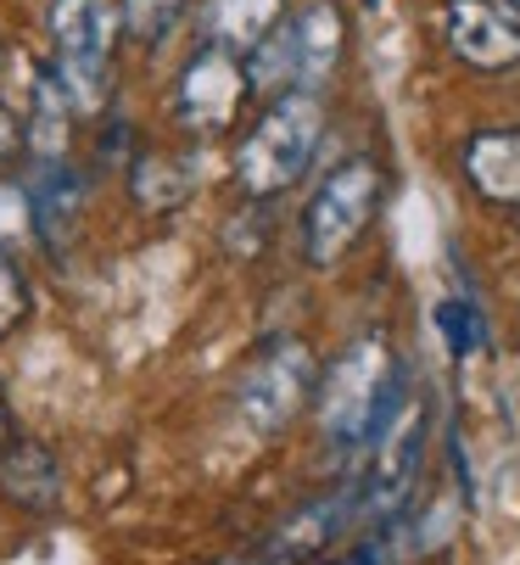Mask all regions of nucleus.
I'll return each instance as SVG.
<instances>
[{"mask_svg":"<svg viewBox=\"0 0 520 565\" xmlns=\"http://www.w3.org/2000/svg\"><path fill=\"white\" fill-rule=\"evenodd\" d=\"M353 521H359V488H347V493H325V499L303 504L291 521H280V532H275L269 554H275V559H308V554L330 548V543H336V532H341V526H353Z\"/></svg>","mask_w":520,"mask_h":565,"instance_id":"9b49d317","label":"nucleus"},{"mask_svg":"<svg viewBox=\"0 0 520 565\" xmlns=\"http://www.w3.org/2000/svg\"><path fill=\"white\" fill-rule=\"evenodd\" d=\"M180 7H185V0H124V29L151 45V40H162V34L173 29Z\"/></svg>","mask_w":520,"mask_h":565,"instance_id":"f3484780","label":"nucleus"},{"mask_svg":"<svg viewBox=\"0 0 520 565\" xmlns=\"http://www.w3.org/2000/svg\"><path fill=\"white\" fill-rule=\"evenodd\" d=\"M308 397H314V353L297 337H286V342L257 353L252 370L241 375V392H235L241 420L252 431H264V437L280 431V426H291Z\"/></svg>","mask_w":520,"mask_h":565,"instance_id":"423d86ee","label":"nucleus"},{"mask_svg":"<svg viewBox=\"0 0 520 565\" xmlns=\"http://www.w3.org/2000/svg\"><path fill=\"white\" fill-rule=\"evenodd\" d=\"M12 151H18V118H12L7 107H0V163H7Z\"/></svg>","mask_w":520,"mask_h":565,"instance_id":"412c9836","label":"nucleus"},{"mask_svg":"<svg viewBox=\"0 0 520 565\" xmlns=\"http://www.w3.org/2000/svg\"><path fill=\"white\" fill-rule=\"evenodd\" d=\"M0 493H7L18 510H56L62 504V465L51 459L45 443H12L0 454Z\"/></svg>","mask_w":520,"mask_h":565,"instance_id":"ddd939ff","label":"nucleus"},{"mask_svg":"<svg viewBox=\"0 0 520 565\" xmlns=\"http://www.w3.org/2000/svg\"><path fill=\"white\" fill-rule=\"evenodd\" d=\"M286 40H291V67H297V90L319 96L330 85V73L341 62V12H336V0H308V7L286 23Z\"/></svg>","mask_w":520,"mask_h":565,"instance_id":"1a4fd4ad","label":"nucleus"},{"mask_svg":"<svg viewBox=\"0 0 520 565\" xmlns=\"http://www.w3.org/2000/svg\"><path fill=\"white\" fill-rule=\"evenodd\" d=\"M465 180L498 207H520V129H481L465 146Z\"/></svg>","mask_w":520,"mask_h":565,"instance_id":"f8f14e48","label":"nucleus"},{"mask_svg":"<svg viewBox=\"0 0 520 565\" xmlns=\"http://www.w3.org/2000/svg\"><path fill=\"white\" fill-rule=\"evenodd\" d=\"M375 202H381L375 157H347V163H336L319 180V191L308 196V213H303V253H308V264L330 269V264H341V253H353V241L375 218Z\"/></svg>","mask_w":520,"mask_h":565,"instance_id":"7ed1b4c3","label":"nucleus"},{"mask_svg":"<svg viewBox=\"0 0 520 565\" xmlns=\"http://www.w3.org/2000/svg\"><path fill=\"white\" fill-rule=\"evenodd\" d=\"M7 443H12V415H7V397H0V454H7Z\"/></svg>","mask_w":520,"mask_h":565,"instance_id":"5701e85b","label":"nucleus"},{"mask_svg":"<svg viewBox=\"0 0 520 565\" xmlns=\"http://www.w3.org/2000/svg\"><path fill=\"white\" fill-rule=\"evenodd\" d=\"M23 313H29V286H23L18 264L7 258V247H0V337H7Z\"/></svg>","mask_w":520,"mask_h":565,"instance_id":"6ab92c4d","label":"nucleus"},{"mask_svg":"<svg viewBox=\"0 0 520 565\" xmlns=\"http://www.w3.org/2000/svg\"><path fill=\"white\" fill-rule=\"evenodd\" d=\"M241 96H246V67H241V56L224 51V45H202V51L191 56V67L180 73V96H173V107H180V124L213 135V129H224V124L235 118Z\"/></svg>","mask_w":520,"mask_h":565,"instance_id":"0eeeda50","label":"nucleus"},{"mask_svg":"<svg viewBox=\"0 0 520 565\" xmlns=\"http://www.w3.org/2000/svg\"><path fill=\"white\" fill-rule=\"evenodd\" d=\"M29 207H34V235L45 241V253L62 258L78 235L84 218V180L67 163H40L29 180Z\"/></svg>","mask_w":520,"mask_h":565,"instance_id":"9d476101","label":"nucleus"},{"mask_svg":"<svg viewBox=\"0 0 520 565\" xmlns=\"http://www.w3.org/2000/svg\"><path fill=\"white\" fill-rule=\"evenodd\" d=\"M425 431H431L425 397H403L375 437V465H370V481L359 488V521L364 526H381L403 510L414 476H420V459H425Z\"/></svg>","mask_w":520,"mask_h":565,"instance_id":"39448f33","label":"nucleus"},{"mask_svg":"<svg viewBox=\"0 0 520 565\" xmlns=\"http://www.w3.org/2000/svg\"><path fill=\"white\" fill-rule=\"evenodd\" d=\"M129 191H135V202L151 207V213L180 207V202L197 191V157H162V151L140 157L135 174H129Z\"/></svg>","mask_w":520,"mask_h":565,"instance_id":"dca6fc26","label":"nucleus"},{"mask_svg":"<svg viewBox=\"0 0 520 565\" xmlns=\"http://www.w3.org/2000/svg\"><path fill=\"white\" fill-rule=\"evenodd\" d=\"M370 7H375V0H370Z\"/></svg>","mask_w":520,"mask_h":565,"instance_id":"393cba45","label":"nucleus"},{"mask_svg":"<svg viewBox=\"0 0 520 565\" xmlns=\"http://www.w3.org/2000/svg\"><path fill=\"white\" fill-rule=\"evenodd\" d=\"M18 235H34V207H29V185H0V247Z\"/></svg>","mask_w":520,"mask_h":565,"instance_id":"aec40b11","label":"nucleus"},{"mask_svg":"<svg viewBox=\"0 0 520 565\" xmlns=\"http://www.w3.org/2000/svg\"><path fill=\"white\" fill-rule=\"evenodd\" d=\"M443 40L476 73H509L520 62V23L498 7V0H448L443 7Z\"/></svg>","mask_w":520,"mask_h":565,"instance_id":"6e6552de","label":"nucleus"},{"mask_svg":"<svg viewBox=\"0 0 520 565\" xmlns=\"http://www.w3.org/2000/svg\"><path fill=\"white\" fill-rule=\"evenodd\" d=\"M280 23V0H213L208 7V29H213V45L246 56L257 51Z\"/></svg>","mask_w":520,"mask_h":565,"instance_id":"2eb2a0df","label":"nucleus"},{"mask_svg":"<svg viewBox=\"0 0 520 565\" xmlns=\"http://www.w3.org/2000/svg\"><path fill=\"white\" fill-rule=\"evenodd\" d=\"M113 0H56L51 7V40H56V78L67 85L73 107H102L107 96V62L118 40Z\"/></svg>","mask_w":520,"mask_h":565,"instance_id":"20e7f679","label":"nucleus"},{"mask_svg":"<svg viewBox=\"0 0 520 565\" xmlns=\"http://www.w3.org/2000/svg\"><path fill=\"white\" fill-rule=\"evenodd\" d=\"M437 326H443L454 359H470V353L481 348V313H476L470 302H443V308H437Z\"/></svg>","mask_w":520,"mask_h":565,"instance_id":"a211bd4d","label":"nucleus"},{"mask_svg":"<svg viewBox=\"0 0 520 565\" xmlns=\"http://www.w3.org/2000/svg\"><path fill=\"white\" fill-rule=\"evenodd\" d=\"M392 381H397V359H392L386 337H359L336 359L325 397H319V420H325L330 448L347 454V448L381 437V426L392 420Z\"/></svg>","mask_w":520,"mask_h":565,"instance_id":"f03ea898","label":"nucleus"},{"mask_svg":"<svg viewBox=\"0 0 520 565\" xmlns=\"http://www.w3.org/2000/svg\"><path fill=\"white\" fill-rule=\"evenodd\" d=\"M330 565H381V548H375V543H359V548H347V554L330 559Z\"/></svg>","mask_w":520,"mask_h":565,"instance_id":"4be33fe9","label":"nucleus"},{"mask_svg":"<svg viewBox=\"0 0 520 565\" xmlns=\"http://www.w3.org/2000/svg\"><path fill=\"white\" fill-rule=\"evenodd\" d=\"M67 124H73V96L56 78V67H40L34 73V113H29V146H34L40 163H62Z\"/></svg>","mask_w":520,"mask_h":565,"instance_id":"4468645a","label":"nucleus"},{"mask_svg":"<svg viewBox=\"0 0 520 565\" xmlns=\"http://www.w3.org/2000/svg\"><path fill=\"white\" fill-rule=\"evenodd\" d=\"M503 12H509V18L520 23V0H503Z\"/></svg>","mask_w":520,"mask_h":565,"instance_id":"b1692460","label":"nucleus"},{"mask_svg":"<svg viewBox=\"0 0 520 565\" xmlns=\"http://www.w3.org/2000/svg\"><path fill=\"white\" fill-rule=\"evenodd\" d=\"M325 135V102L308 90H291L280 102H269V113L246 129V140L235 146V185L246 196H275L286 185L303 180L308 157Z\"/></svg>","mask_w":520,"mask_h":565,"instance_id":"f257e3e1","label":"nucleus"}]
</instances>
